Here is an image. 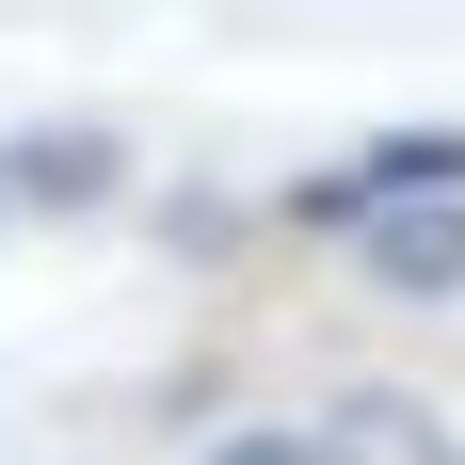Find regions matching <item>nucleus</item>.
Returning <instances> with one entry per match:
<instances>
[{"label": "nucleus", "instance_id": "obj_3", "mask_svg": "<svg viewBox=\"0 0 465 465\" xmlns=\"http://www.w3.org/2000/svg\"><path fill=\"white\" fill-rule=\"evenodd\" d=\"M322 433H353V450H385V465H465V450H450V418H433V401H401V385H353Z\"/></svg>", "mask_w": 465, "mask_h": 465}, {"label": "nucleus", "instance_id": "obj_1", "mask_svg": "<svg viewBox=\"0 0 465 465\" xmlns=\"http://www.w3.org/2000/svg\"><path fill=\"white\" fill-rule=\"evenodd\" d=\"M0 193H16L33 225H81V209H113V193H129V144L96 129V113H64V129H16V144H0Z\"/></svg>", "mask_w": 465, "mask_h": 465}, {"label": "nucleus", "instance_id": "obj_6", "mask_svg": "<svg viewBox=\"0 0 465 465\" xmlns=\"http://www.w3.org/2000/svg\"><path fill=\"white\" fill-rule=\"evenodd\" d=\"M193 465H337V433H289V418H241V433H209Z\"/></svg>", "mask_w": 465, "mask_h": 465}, {"label": "nucleus", "instance_id": "obj_2", "mask_svg": "<svg viewBox=\"0 0 465 465\" xmlns=\"http://www.w3.org/2000/svg\"><path fill=\"white\" fill-rule=\"evenodd\" d=\"M353 257H370V289H385V305H465V193H433V209H385Z\"/></svg>", "mask_w": 465, "mask_h": 465}, {"label": "nucleus", "instance_id": "obj_8", "mask_svg": "<svg viewBox=\"0 0 465 465\" xmlns=\"http://www.w3.org/2000/svg\"><path fill=\"white\" fill-rule=\"evenodd\" d=\"M0 209H16V193H0Z\"/></svg>", "mask_w": 465, "mask_h": 465}, {"label": "nucleus", "instance_id": "obj_5", "mask_svg": "<svg viewBox=\"0 0 465 465\" xmlns=\"http://www.w3.org/2000/svg\"><path fill=\"white\" fill-rule=\"evenodd\" d=\"M273 225H322V241H370V225H385V193H370V161H322V177H289V193H273Z\"/></svg>", "mask_w": 465, "mask_h": 465}, {"label": "nucleus", "instance_id": "obj_4", "mask_svg": "<svg viewBox=\"0 0 465 465\" xmlns=\"http://www.w3.org/2000/svg\"><path fill=\"white\" fill-rule=\"evenodd\" d=\"M353 161H370V193H385V209L465 193V129H385V144H353Z\"/></svg>", "mask_w": 465, "mask_h": 465}, {"label": "nucleus", "instance_id": "obj_7", "mask_svg": "<svg viewBox=\"0 0 465 465\" xmlns=\"http://www.w3.org/2000/svg\"><path fill=\"white\" fill-rule=\"evenodd\" d=\"M161 241H177V257H225L241 209H225V193H177V209H161Z\"/></svg>", "mask_w": 465, "mask_h": 465}]
</instances>
